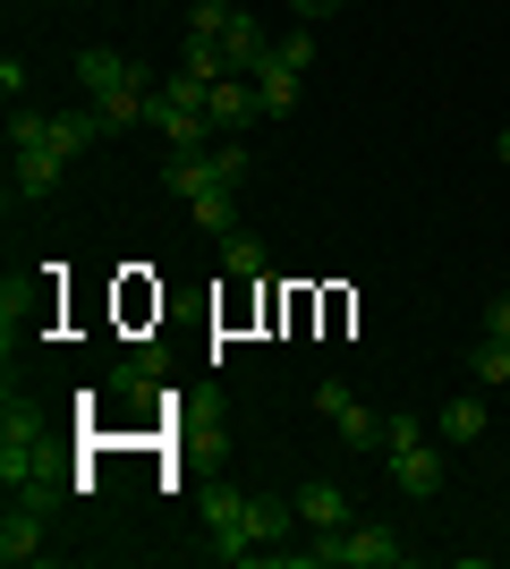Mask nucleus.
Returning <instances> with one entry per match:
<instances>
[{"label": "nucleus", "instance_id": "39448f33", "mask_svg": "<svg viewBox=\"0 0 510 569\" xmlns=\"http://www.w3.org/2000/svg\"><path fill=\"white\" fill-rule=\"evenodd\" d=\"M43 519H51V501H34V493H9V519H0V569L43 561Z\"/></svg>", "mask_w": 510, "mask_h": 569}, {"label": "nucleus", "instance_id": "f8f14e48", "mask_svg": "<svg viewBox=\"0 0 510 569\" xmlns=\"http://www.w3.org/2000/svg\"><path fill=\"white\" fill-rule=\"evenodd\" d=\"M434 433H442V442H477V433H486V391L442 400V408H434Z\"/></svg>", "mask_w": 510, "mask_h": 569}, {"label": "nucleus", "instance_id": "ddd939ff", "mask_svg": "<svg viewBox=\"0 0 510 569\" xmlns=\"http://www.w3.org/2000/svg\"><path fill=\"white\" fill-rule=\"evenodd\" d=\"M247 510H256V552L281 545V536L298 527V501H281V493H247Z\"/></svg>", "mask_w": 510, "mask_h": 569}, {"label": "nucleus", "instance_id": "9d476101", "mask_svg": "<svg viewBox=\"0 0 510 569\" xmlns=\"http://www.w3.org/2000/svg\"><path fill=\"white\" fill-rule=\"evenodd\" d=\"M298 527H307V536H323V527H349V493H340L332 476H316V485H298Z\"/></svg>", "mask_w": 510, "mask_h": 569}, {"label": "nucleus", "instance_id": "6ab92c4d", "mask_svg": "<svg viewBox=\"0 0 510 569\" xmlns=\"http://www.w3.org/2000/svg\"><path fill=\"white\" fill-rule=\"evenodd\" d=\"M400 442H426V417H417V408H391L383 417V451H400Z\"/></svg>", "mask_w": 510, "mask_h": 569}, {"label": "nucleus", "instance_id": "b1692460", "mask_svg": "<svg viewBox=\"0 0 510 569\" xmlns=\"http://www.w3.org/2000/svg\"><path fill=\"white\" fill-rule=\"evenodd\" d=\"M493 153H502V170H510V137H502V144H493Z\"/></svg>", "mask_w": 510, "mask_h": 569}, {"label": "nucleus", "instance_id": "2eb2a0df", "mask_svg": "<svg viewBox=\"0 0 510 569\" xmlns=\"http://www.w3.org/2000/svg\"><path fill=\"white\" fill-rule=\"evenodd\" d=\"M179 77H196V86H213V77H230V60H221V43H204V34H188V51H179Z\"/></svg>", "mask_w": 510, "mask_h": 569}, {"label": "nucleus", "instance_id": "0eeeda50", "mask_svg": "<svg viewBox=\"0 0 510 569\" xmlns=\"http://www.w3.org/2000/svg\"><path fill=\"white\" fill-rule=\"evenodd\" d=\"M383 459H391V485H400L409 501L442 493V451H434V442H400V451H383Z\"/></svg>", "mask_w": 510, "mask_h": 569}, {"label": "nucleus", "instance_id": "5701e85b", "mask_svg": "<svg viewBox=\"0 0 510 569\" xmlns=\"http://www.w3.org/2000/svg\"><path fill=\"white\" fill-rule=\"evenodd\" d=\"M290 9H298V26H316V18H332L340 0H290Z\"/></svg>", "mask_w": 510, "mask_h": 569}, {"label": "nucleus", "instance_id": "4468645a", "mask_svg": "<svg viewBox=\"0 0 510 569\" xmlns=\"http://www.w3.org/2000/svg\"><path fill=\"white\" fill-rule=\"evenodd\" d=\"M332 433L349 442V451H383V417H374V408H358V400L332 417Z\"/></svg>", "mask_w": 510, "mask_h": 569}, {"label": "nucleus", "instance_id": "dca6fc26", "mask_svg": "<svg viewBox=\"0 0 510 569\" xmlns=\"http://www.w3.org/2000/svg\"><path fill=\"white\" fill-rule=\"evenodd\" d=\"M221 272H230V281H256V272H264V247H256L247 230H230L221 238Z\"/></svg>", "mask_w": 510, "mask_h": 569}, {"label": "nucleus", "instance_id": "a211bd4d", "mask_svg": "<svg viewBox=\"0 0 510 569\" xmlns=\"http://www.w3.org/2000/svg\"><path fill=\"white\" fill-rule=\"evenodd\" d=\"M239 18V9H230V0H196L188 9V34H204V43H221V26Z\"/></svg>", "mask_w": 510, "mask_h": 569}, {"label": "nucleus", "instance_id": "412c9836", "mask_svg": "<svg viewBox=\"0 0 510 569\" xmlns=\"http://www.w3.org/2000/svg\"><path fill=\"white\" fill-rule=\"evenodd\" d=\"M272 51H290L298 69H307V60H316V34H307V26H290V34H272Z\"/></svg>", "mask_w": 510, "mask_h": 569}, {"label": "nucleus", "instance_id": "f03ea898", "mask_svg": "<svg viewBox=\"0 0 510 569\" xmlns=\"http://www.w3.org/2000/svg\"><path fill=\"white\" fill-rule=\"evenodd\" d=\"M298 561H307V569H400L409 545H400L391 527H374V519H349V527H323Z\"/></svg>", "mask_w": 510, "mask_h": 569}, {"label": "nucleus", "instance_id": "423d86ee", "mask_svg": "<svg viewBox=\"0 0 510 569\" xmlns=\"http://www.w3.org/2000/svg\"><path fill=\"white\" fill-rule=\"evenodd\" d=\"M204 119H213V137H239V128H256V119H264V102H256V77H213V86H204Z\"/></svg>", "mask_w": 510, "mask_h": 569}, {"label": "nucleus", "instance_id": "1a4fd4ad", "mask_svg": "<svg viewBox=\"0 0 510 569\" xmlns=\"http://www.w3.org/2000/svg\"><path fill=\"white\" fill-rule=\"evenodd\" d=\"M221 60H230V77H256V69L272 60V34H264V26H256V18L239 9V18L221 26Z\"/></svg>", "mask_w": 510, "mask_h": 569}, {"label": "nucleus", "instance_id": "aec40b11", "mask_svg": "<svg viewBox=\"0 0 510 569\" xmlns=\"http://www.w3.org/2000/svg\"><path fill=\"white\" fill-rule=\"evenodd\" d=\"M0 102H9V111H18V102H26V60H18V51L0 60Z\"/></svg>", "mask_w": 510, "mask_h": 569}, {"label": "nucleus", "instance_id": "f257e3e1", "mask_svg": "<svg viewBox=\"0 0 510 569\" xmlns=\"http://www.w3.org/2000/svg\"><path fill=\"white\" fill-rule=\"evenodd\" d=\"M239 179H247V144L239 137L204 144V153H162V188L188 204V221L204 238H230V230H239V204H230Z\"/></svg>", "mask_w": 510, "mask_h": 569}, {"label": "nucleus", "instance_id": "7ed1b4c3", "mask_svg": "<svg viewBox=\"0 0 510 569\" xmlns=\"http://www.w3.org/2000/svg\"><path fill=\"white\" fill-rule=\"evenodd\" d=\"M77 86H86V102L153 94V69H137V60H128V51H111V43H86V51H77Z\"/></svg>", "mask_w": 510, "mask_h": 569}, {"label": "nucleus", "instance_id": "4be33fe9", "mask_svg": "<svg viewBox=\"0 0 510 569\" xmlns=\"http://www.w3.org/2000/svg\"><path fill=\"white\" fill-rule=\"evenodd\" d=\"M486 332L510 340V289H493V298H486Z\"/></svg>", "mask_w": 510, "mask_h": 569}, {"label": "nucleus", "instance_id": "6e6552de", "mask_svg": "<svg viewBox=\"0 0 510 569\" xmlns=\"http://www.w3.org/2000/svg\"><path fill=\"white\" fill-rule=\"evenodd\" d=\"M298 94H307L298 60H290V51H272L264 69H256V102H264V119H290V111H298Z\"/></svg>", "mask_w": 510, "mask_h": 569}, {"label": "nucleus", "instance_id": "20e7f679", "mask_svg": "<svg viewBox=\"0 0 510 569\" xmlns=\"http://www.w3.org/2000/svg\"><path fill=\"white\" fill-rule=\"evenodd\" d=\"M204 536H213L221 561H256V510H247L239 485H213V493H204Z\"/></svg>", "mask_w": 510, "mask_h": 569}, {"label": "nucleus", "instance_id": "f3484780", "mask_svg": "<svg viewBox=\"0 0 510 569\" xmlns=\"http://www.w3.org/2000/svg\"><path fill=\"white\" fill-rule=\"evenodd\" d=\"M468 375H477V382H493V391H502V382H510V340H477V357H468Z\"/></svg>", "mask_w": 510, "mask_h": 569}, {"label": "nucleus", "instance_id": "9b49d317", "mask_svg": "<svg viewBox=\"0 0 510 569\" xmlns=\"http://www.w3.org/2000/svg\"><path fill=\"white\" fill-rule=\"evenodd\" d=\"M60 170H69L60 153H43V144H18V153H9V188H18L26 204H34V196H51V188H60Z\"/></svg>", "mask_w": 510, "mask_h": 569}]
</instances>
